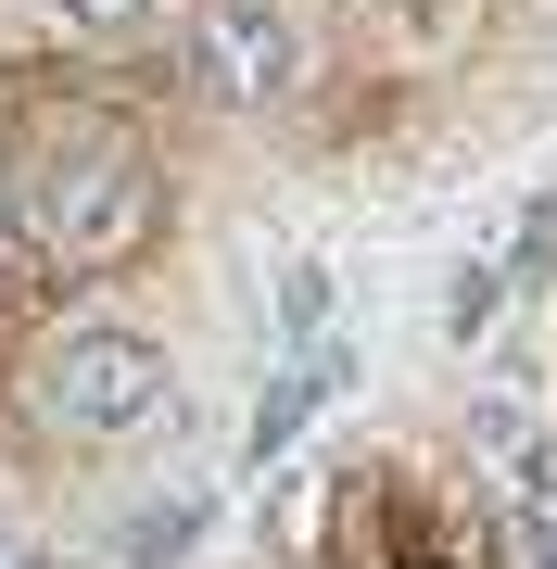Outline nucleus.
Wrapping results in <instances>:
<instances>
[{"label":"nucleus","instance_id":"obj_1","mask_svg":"<svg viewBox=\"0 0 557 569\" xmlns=\"http://www.w3.org/2000/svg\"><path fill=\"white\" fill-rule=\"evenodd\" d=\"M166 140L102 89H39L0 114V228L39 279H115L166 241Z\"/></svg>","mask_w":557,"mask_h":569},{"label":"nucleus","instance_id":"obj_2","mask_svg":"<svg viewBox=\"0 0 557 569\" xmlns=\"http://www.w3.org/2000/svg\"><path fill=\"white\" fill-rule=\"evenodd\" d=\"M291 569H519L481 468L444 430H355L291 507Z\"/></svg>","mask_w":557,"mask_h":569},{"label":"nucleus","instance_id":"obj_3","mask_svg":"<svg viewBox=\"0 0 557 569\" xmlns=\"http://www.w3.org/2000/svg\"><path fill=\"white\" fill-rule=\"evenodd\" d=\"M152 13H166V0H63V26H89V39H140Z\"/></svg>","mask_w":557,"mask_h":569}]
</instances>
